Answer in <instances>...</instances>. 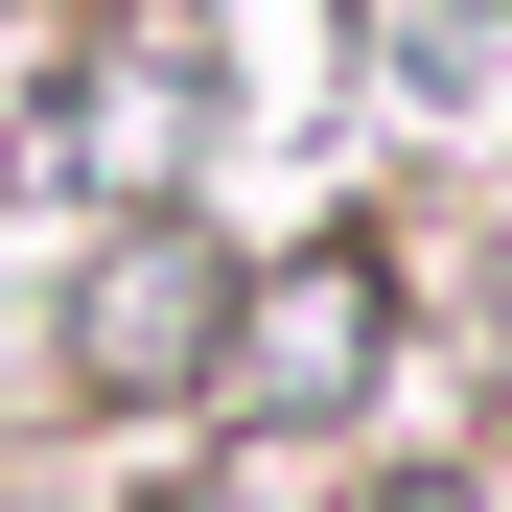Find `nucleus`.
I'll use <instances>...</instances> for the list:
<instances>
[{
  "mask_svg": "<svg viewBox=\"0 0 512 512\" xmlns=\"http://www.w3.org/2000/svg\"><path fill=\"white\" fill-rule=\"evenodd\" d=\"M210 443H466L443 419V233L419 210H303L233 256V373H210Z\"/></svg>",
  "mask_w": 512,
  "mask_h": 512,
  "instance_id": "1",
  "label": "nucleus"
},
{
  "mask_svg": "<svg viewBox=\"0 0 512 512\" xmlns=\"http://www.w3.org/2000/svg\"><path fill=\"white\" fill-rule=\"evenodd\" d=\"M233 210H70L47 303H24V396L94 419V443H210V373H233Z\"/></svg>",
  "mask_w": 512,
  "mask_h": 512,
  "instance_id": "2",
  "label": "nucleus"
},
{
  "mask_svg": "<svg viewBox=\"0 0 512 512\" xmlns=\"http://www.w3.org/2000/svg\"><path fill=\"white\" fill-rule=\"evenodd\" d=\"M233 140H256V47H233V0H94V24H70L47 210H210Z\"/></svg>",
  "mask_w": 512,
  "mask_h": 512,
  "instance_id": "3",
  "label": "nucleus"
},
{
  "mask_svg": "<svg viewBox=\"0 0 512 512\" xmlns=\"http://www.w3.org/2000/svg\"><path fill=\"white\" fill-rule=\"evenodd\" d=\"M326 117L419 187H512V0H326Z\"/></svg>",
  "mask_w": 512,
  "mask_h": 512,
  "instance_id": "4",
  "label": "nucleus"
},
{
  "mask_svg": "<svg viewBox=\"0 0 512 512\" xmlns=\"http://www.w3.org/2000/svg\"><path fill=\"white\" fill-rule=\"evenodd\" d=\"M70 24H94V0H0V210H47V117H70Z\"/></svg>",
  "mask_w": 512,
  "mask_h": 512,
  "instance_id": "5",
  "label": "nucleus"
},
{
  "mask_svg": "<svg viewBox=\"0 0 512 512\" xmlns=\"http://www.w3.org/2000/svg\"><path fill=\"white\" fill-rule=\"evenodd\" d=\"M140 466L163 443H94V419H47V396L0 419V512H140Z\"/></svg>",
  "mask_w": 512,
  "mask_h": 512,
  "instance_id": "6",
  "label": "nucleus"
},
{
  "mask_svg": "<svg viewBox=\"0 0 512 512\" xmlns=\"http://www.w3.org/2000/svg\"><path fill=\"white\" fill-rule=\"evenodd\" d=\"M326 512H512V443H350Z\"/></svg>",
  "mask_w": 512,
  "mask_h": 512,
  "instance_id": "7",
  "label": "nucleus"
},
{
  "mask_svg": "<svg viewBox=\"0 0 512 512\" xmlns=\"http://www.w3.org/2000/svg\"><path fill=\"white\" fill-rule=\"evenodd\" d=\"M140 512H326V466H303V443H163Z\"/></svg>",
  "mask_w": 512,
  "mask_h": 512,
  "instance_id": "8",
  "label": "nucleus"
}]
</instances>
